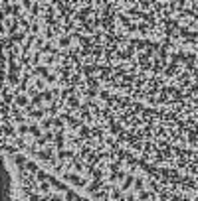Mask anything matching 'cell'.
Returning a JSON list of instances; mask_svg holds the SVG:
<instances>
[{"label":"cell","instance_id":"cell-1","mask_svg":"<svg viewBox=\"0 0 198 201\" xmlns=\"http://www.w3.org/2000/svg\"><path fill=\"white\" fill-rule=\"evenodd\" d=\"M70 179H71V182H73V183H81V179L77 178V176H70Z\"/></svg>","mask_w":198,"mask_h":201}]
</instances>
